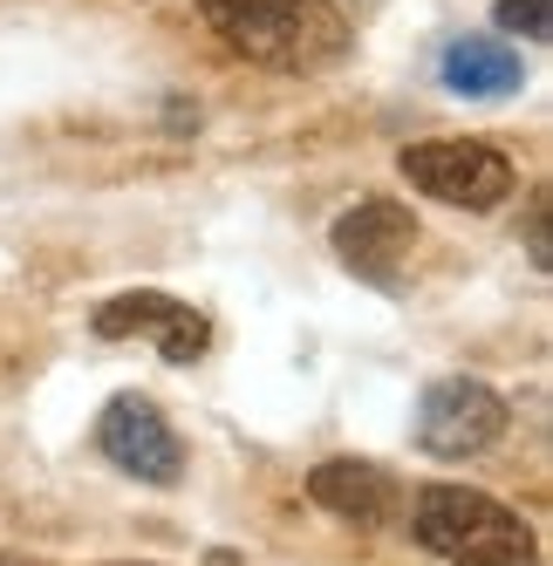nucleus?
Wrapping results in <instances>:
<instances>
[{
    "label": "nucleus",
    "instance_id": "f257e3e1",
    "mask_svg": "<svg viewBox=\"0 0 553 566\" xmlns=\"http://www.w3.org/2000/svg\"><path fill=\"white\" fill-rule=\"evenodd\" d=\"M212 34H226L232 55L260 69H328L348 49V21L335 0H199Z\"/></svg>",
    "mask_w": 553,
    "mask_h": 566
},
{
    "label": "nucleus",
    "instance_id": "f03ea898",
    "mask_svg": "<svg viewBox=\"0 0 553 566\" xmlns=\"http://www.w3.org/2000/svg\"><path fill=\"white\" fill-rule=\"evenodd\" d=\"M410 533L445 566H540L526 518L486 492H471V484H430V492H417Z\"/></svg>",
    "mask_w": 553,
    "mask_h": 566
},
{
    "label": "nucleus",
    "instance_id": "7ed1b4c3",
    "mask_svg": "<svg viewBox=\"0 0 553 566\" xmlns=\"http://www.w3.org/2000/svg\"><path fill=\"white\" fill-rule=\"evenodd\" d=\"M404 178L438 198V206H458V212H492L505 206L512 191H520V171H512V157L479 144V137H430V144H410L404 157Z\"/></svg>",
    "mask_w": 553,
    "mask_h": 566
},
{
    "label": "nucleus",
    "instance_id": "20e7f679",
    "mask_svg": "<svg viewBox=\"0 0 553 566\" xmlns=\"http://www.w3.org/2000/svg\"><path fill=\"white\" fill-rule=\"evenodd\" d=\"M505 396L479 376H445L417 402V443L430 458H479L505 437Z\"/></svg>",
    "mask_w": 553,
    "mask_h": 566
},
{
    "label": "nucleus",
    "instance_id": "39448f33",
    "mask_svg": "<svg viewBox=\"0 0 553 566\" xmlns=\"http://www.w3.org/2000/svg\"><path fill=\"white\" fill-rule=\"evenodd\" d=\"M410 247H417V219L397 198H355L335 219V253L369 287H397L404 266H410Z\"/></svg>",
    "mask_w": 553,
    "mask_h": 566
},
{
    "label": "nucleus",
    "instance_id": "423d86ee",
    "mask_svg": "<svg viewBox=\"0 0 553 566\" xmlns=\"http://www.w3.org/2000/svg\"><path fill=\"white\" fill-rule=\"evenodd\" d=\"M96 443H103V458L116 471H131L144 484H178V471H185V451H178L171 423L157 417V402H144V396H116L103 410V423H96Z\"/></svg>",
    "mask_w": 553,
    "mask_h": 566
},
{
    "label": "nucleus",
    "instance_id": "0eeeda50",
    "mask_svg": "<svg viewBox=\"0 0 553 566\" xmlns=\"http://www.w3.org/2000/svg\"><path fill=\"white\" fill-rule=\"evenodd\" d=\"M96 335H103V342L144 335V342L165 348V361H199L206 342H212V321H206L199 307L171 301V294H116L109 307H96Z\"/></svg>",
    "mask_w": 553,
    "mask_h": 566
},
{
    "label": "nucleus",
    "instance_id": "6e6552de",
    "mask_svg": "<svg viewBox=\"0 0 553 566\" xmlns=\"http://www.w3.org/2000/svg\"><path fill=\"white\" fill-rule=\"evenodd\" d=\"M307 499L348 518V525H389L404 512V492H397V478H389L383 464L369 458H328V464H314L307 471Z\"/></svg>",
    "mask_w": 553,
    "mask_h": 566
},
{
    "label": "nucleus",
    "instance_id": "1a4fd4ad",
    "mask_svg": "<svg viewBox=\"0 0 553 566\" xmlns=\"http://www.w3.org/2000/svg\"><path fill=\"white\" fill-rule=\"evenodd\" d=\"M438 75H445L451 96H479V103L512 96V90L526 83L520 49H505L499 34H458V42L445 49V62H438Z\"/></svg>",
    "mask_w": 553,
    "mask_h": 566
},
{
    "label": "nucleus",
    "instance_id": "9d476101",
    "mask_svg": "<svg viewBox=\"0 0 553 566\" xmlns=\"http://www.w3.org/2000/svg\"><path fill=\"white\" fill-rule=\"evenodd\" d=\"M492 21H499L505 34H546V28H553V0H499Z\"/></svg>",
    "mask_w": 553,
    "mask_h": 566
},
{
    "label": "nucleus",
    "instance_id": "9b49d317",
    "mask_svg": "<svg viewBox=\"0 0 553 566\" xmlns=\"http://www.w3.org/2000/svg\"><path fill=\"white\" fill-rule=\"evenodd\" d=\"M526 239H533V266L546 273V266H553V253H546V198H533V232H526Z\"/></svg>",
    "mask_w": 553,
    "mask_h": 566
},
{
    "label": "nucleus",
    "instance_id": "f8f14e48",
    "mask_svg": "<svg viewBox=\"0 0 553 566\" xmlns=\"http://www.w3.org/2000/svg\"><path fill=\"white\" fill-rule=\"evenodd\" d=\"M206 566H240V559H232V553H212V559H206Z\"/></svg>",
    "mask_w": 553,
    "mask_h": 566
}]
</instances>
